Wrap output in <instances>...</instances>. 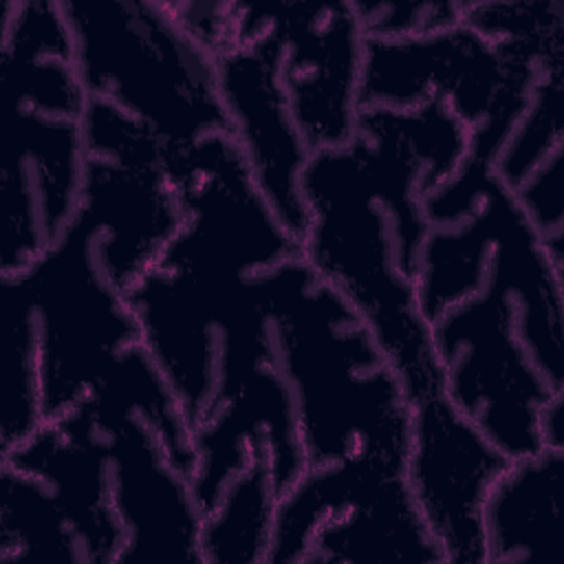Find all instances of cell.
Returning <instances> with one entry per match:
<instances>
[{"label":"cell","mask_w":564,"mask_h":564,"mask_svg":"<svg viewBox=\"0 0 564 564\" xmlns=\"http://www.w3.org/2000/svg\"><path fill=\"white\" fill-rule=\"evenodd\" d=\"M126 295L139 344L172 388L192 432L275 368L269 271L212 278L154 264Z\"/></svg>","instance_id":"277c9868"},{"label":"cell","mask_w":564,"mask_h":564,"mask_svg":"<svg viewBox=\"0 0 564 564\" xmlns=\"http://www.w3.org/2000/svg\"><path fill=\"white\" fill-rule=\"evenodd\" d=\"M104 438L110 505L123 529L121 562H196L205 511L156 432L137 412L90 388L75 405Z\"/></svg>","instance_id":"7c38bea8"},{"label":"cell","mask_w":564,"mask_h":564,"mask_svg":"<svg viewBox=\"0 0 564 564\" xmlns=\"http://www.w3.org/2000/svg\"><path fill=\"white\" fill-rule=\"evenodd\" d=\"M366 40L430 35L463 22L460 0H350Z\"/></svg>","instance_id":"cb8c5ba5"},{"label":"cell","mask_w":564,"mask_h":564,"mask_svg":"<svg viewBox=\"0 0 564 564\" xmlns=\"http://www.w3.org/2000/svg\"><path fill=\"white\" fill-rule=\"evenodd\" d=\"M269 37L295 123L311 150L355 137L366 37L348 2H234V46Z\"/></svg>","instance_id":"8fae6325"},{"label":"cell","mask_w":564,"mask_h":564,"mask_svg":"<svg viewBox=\"0 0 564 564\" xmlns=\"http://www.w3.org/2000/svg\"><path fill=\"white\" fill-rule=\"evenodd\" d=\"M167 174L183 218L156 267L251 278L300 256V240L262 196L227 132L170 156Z\"/></svg>","instance_id":"30bf717a"},{"label":"cell","mask_w":564,"mask_h":564,"mask_svg":"<svg viewBox=\"0 0 564 564\" xmlns=\"http://www.w3.org/2000/svg\"><path fill=\"white\" fill-rule=\"evenodd\" d=\"M562 476L564 452L544 447L505 465L482 507L487 562H527L557 551Z\"/></svg>","instance_id":"d6986e66"},{"label":"cell","mask_w":564,"mask_h":564,"mask_svg":"<svg viewBox=\"0 0 564 564\" xmlns=\"http://www.w3.org/2000/svg\"><path fill=\"white\" fill-rule=\"evenodd\" d=\"M275 500L269 454L260 447L203 518V564H267Z\"/></svg>","instance_id":"44dd1931"},{"label":"cell","mask_w":564,"mask_h":564,"mask_svg":"<svg viewBox=\"0 0 564 564\" xmlns=\"http://www.w3.org/2000/svg\"><path fill=\"white\" fill-rule=\"evenodd\" d=\"M469 130L441 101L364 108L355 137L315 150L302 174V260L368 324L408 403L443 392L430 322L419 306L425 196L465 159Z\"/></svg>","instance_id":"6da1fadb"},{"label":"cell","mask_w":564,"mask_h":564,"mask_svg":"<svg viewBox=\"0 0 564 564\" xmlns=\"http://www.w3.org/2000/svg\"><path fill=\"white\" fill-rule=\"evenodd\" d=\"M0 275L26 269L79 212L86 139L82 119L2 104Z\"/></svg>","instance_id":"4fadbf2b"},{"label":"cell","mask_w":564,"mask_h":564,"mask_svg":"<svg viewBox=\"0 0 564 564\" xmlns=\"http://www.w3.org/2000/svg\"><path fill=\"white\" fill-rule=\"evenodd\" d=\"M192 438L196 454L192 487L205 513L260 447H267L278 496L306 469L291 392L278 366L256 377L218 414L196 427Z\"/></svg>","instance_id":"2e32d148"},{"label":"cell","mask_w":564,"mask_h":564,"mask_svg":"<svg viewBox=\"0 0 564 564\" xmlns=\"http://www.w3.org/2000/svg\"><path fill=\"white\" fill-rule=\"evenodd\" d=\"M269 289L306 467L361 454L405 465L412 408L368 324L302 256L269 269Z\"/></svg>","instance_id":"7a4b0ae2"},{"label":"cell","mask_w":564,"mask_h":564,"mask_svg":"<svg viewBox=\"0 0 564 564\" xmlns=\"http://www.w3.org/2000/svg\"><path fill=\"white\" fill-rule=\"evenodd\" d=\"M564 59V37L489 42L469 24L403 37L366 40L359 104L410 110L445 104L467 130L529 99L546 64Z\"/></svg>","instance_id":"52a82bcc"},{"label":"cell","mask_w":564,"mask_h":564,"mask_svg":"<svg viewBox=\"0 0 564 564\" xmlns=\"http://www.w3.org/2000/svg\"><path fill=\"white\" fill-rule=\"evenodd\" d=\"M22 278L37 333L44 421L75 408L115 359L139 344L128 295L101 269L86 231L73 220Z\"/></svg>","instance_id":"9c48e42d"},{"label":"cell","mask_w":564,"mask_h":564,"mask_svg":"<svg viewBox=\"0 0 564 564\" xmlns=\"http://www.w3.org/2000/svg\"><path fill=\"white\" fill-rule=\"evenodd\" d=\"M564 59L546 64L533 82L529 101L507 137L494 174L511 192L544 161L564 152L562 126Z\"/></svg>","instance_id":"603a6c76"},{"label":"cell","mask_w":564,"mask_h":564,"mask_svg":"<svg viewBox=\"0 0 564 564\" xmlns=\"http://www.w3.org/2000/svg\"><path fill=\"white\" fill-rule=\"evenodd\" d=\"M463 22L489 42L551 40L564 35L562 0L465 2Z\"/></svg>","instance_id":"d4e9b609"},{"label":"cell","mask_w":564,"mask_h":564,"mask_svg":"<svg viewBox=\"0 0 564 564\" xmlns=\"http://www.w3.org/2000/svg\"><path fill=\"white\" fill-rule=\"evenodd\" d=\"M2 465V463H0ZM0 562H73L86 564L79 535L53 494L33 474L2 465Z\"/></svg>","instance_id":"ffe728a7"},{"label":"cell","mask_w":564,"mask_h":564,"mask_svg":"<svg viewBox=\"0 0 564 564\" xmlns=\"http://www.w3.org/2000/svg\"><path fill=\"white\" fill-rule=\"evenodd\" d=\"M216 77L231 141L278 218L302 240L308 214L300 183L313 150L282 90L273 42L227 48L216 57Z\"/></svg>","instance_id":"9a60e30c"},{"label":"cell","mask_w":564,"mask_h":564,"mask_svg":"<svg viewBox=\"0 0 564 564\" xmlns=\"http://www.w3.org/2000/svg\"><path fill=\"white\" fill-rule=\"evenodd\" d=\"M538 430L544 449L564 452V390L553 392L546 399L540 412Z\"/></svg>","instance_id":"4316f807"},{"label":"cell","mask_w":564,"mask_h":564,"mask_svg":"<svg viewBox=\"0 0 564 564\" xmlns=\"http://www.w3.org/2000/svg\"><path fill=\"white\" fill-rule=\"evenodd\" d=\"M412 408L405 480L445 564H485L482 507L505 458L445 397Z\"/></svg>","instance_id":"5bb4252c"},{"label":"cell","mask_w":564,"mask_h":564,"mask_svg":"<svg viewBox=\"0 0 564 564\" xmlns=\"http://www.w3.org/2000/svg\"><path fill=\"white\" fill-rule=\"evenodd\" d=\"M480 207L487 216V269L516 304L518 335L553 390H564V262L555 260L513 194L494 174Z\"/></svg>","instance_id":"e0dca14e"},{"label":"cell","mask_w":564,"mask_h":564,"mask_svg":"<svg viewBox=\"0 0 564 564\" xmlns=\"http://www.w3.org/2000/svg\"><path fill=\"white\" fill-rule=\"evenodd\" d=\"M185 33L218 57L234 46V2H170Z\"/></svg>","instance_id":"484cf974"},{"label":"cell","mask_w":564,"mask_h":564,"mask_svg":"<svg viewBox=\"0 0 564 564\" xmlns=\"http://www.w3.org/2000/svg\"><path fill=\"white\" fill-rule=\"evenodd\" d=\"M82 128L88 161L75 223L110 282L128 293L183 218L167 148L148 126L97 99L88 101Z\"/></svg>","instance_id":"8992f818"},{"label":"cell","mask_w":564,"mask_h":564,"mask_svg":"<svg viewBox=\"0 0 564 564\" xmlns=\"http://www.w3.org/2000/svg\"><path fill=\"white\" fill-rule=\"evenodd\" d=\"M88 99L143 126L170 156L229 134L216 57L198 46L163 0H62Z\"/></svg>","instance_id":"3957f363"},{"label":"cell","mask_w":564,"mask_h":564,"mask_svg":"<svg viewBox=\"0 0 564 564\" xmlns=\"http://www.w3.org/2000/svg\"><path fill=\"white\" fill-rule=\"evenodd\" d=\"M445 564L405 480L372 454L311 465L275 500L267 564Z\"/></svg>","instance_id":"5b68a950"},{"label":"cell","mask_w":564,"mask_h":564,"mask_svg":"<svg viewBox=\"0 0 564 564\" xmlns=\"http://www.w3.org/2000/svg\"><path fill=\"white\" fill-rule=\"evenodd\" d=\"M0 454H4L44 423L35 319L26 286L18 273L0 275Z\"/></svg>","instance_id":"7402d4cb"},{"label":"cell","mask_w":564,"mask_h":564,"mask_svg":"<svg viewBox=\"0 0 564 564\" xmlns=\"http://www.w3.org/2000/svg\"><path fill=\"white\" fill-rule=\"evenodd\" d=\"M430 333L452 405L509 460L542 449L540 412L560 390L527 352L505 282L485 267L480 286L443 311Z\"/></svg>","instance_id":"ba28073f"},{"label":"cell","mask_w":564,"mask_h":564,"mask_svg":"<svg viewBox=\"0 0 564 564\" xmlns=\"http://www.w3.org/2000/svg\"><path fill=\"white\" fill-rule=\"evenodd\" d=\"M0 456L2 465L33 474L53 489L79 535L86 564H119L123 529L110 505L106 445L79 410L44 421Z\"/></svg>","instance_id":"ac0fdd59"}]
</instances>
